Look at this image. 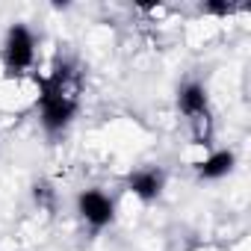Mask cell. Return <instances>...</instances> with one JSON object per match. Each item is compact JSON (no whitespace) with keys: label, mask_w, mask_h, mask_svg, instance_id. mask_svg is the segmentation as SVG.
I'll return each mask as SVG.
<instances>
[{"label":"cell","mask_w":251,"mask_h":251,"mask_svg":"<svg viewBox=\"0 0 251 251\" xmlns=\"http://www.w3.org/2000/svg\"><path fill=\"white\" fill-rule=\"evenodd\" d=\"M233 163H236L233 151H216V154H210L207 160L195 163V172H198V177H201V180H219V177L230 175Z\"/></svg>","instance_id":"6"},{"label":"cell","mask_w":251,"mask_h":251,"mask_svg":"<svg viewBox=\"0 0 251 251\" xmlns=\"http://www.w3.org/2000/svg\"><path fill=\"white\" fill-rule=\"evenodd\" d=\"M201 12H207V15H230L233 6L230 3H219V0H210V3H201Z\"/></svg>","instance_id":"8"},{"label":"cell","mask_w":251,"mask_h":251,"mask_svg":"<svg viewBox=\"0 0 251 251\" xmlns=\"http://www.w3.org/2000/svg\"><path fill=\"white\" fill-rule=\"evenodd\" d=\"M68 74H71L68 65H59L50 80H39V86H42V127L48 133H62L77 112V100L65 89Z\"/></svg>","instance_id":"1"},{"label":"cell","mask_w":251,"mask_h":251,"mask_svg":"<svg viewBox=\"0 0 251 251\" xmlns=\"http://www.w3.org/2000/svg\"><path fill=\"white\" fill-rule=\"evenodd\" d=\"M77 213H80L83 222H89L95 230H100V227H106L115 219V204L100 189H83L77 195Z\"/></svg>","instance_id":"3"},{"label":"cell","mask_w":251,"mask_h":251,"mask_svg":"<svg viewBox=\"0 0 251 251\" xmlns=\"http://www.w3.org/2000/svg\"><path fill=\"white\" fill-rule=\"evenodd\" d=\"M53 195H56V192H53V186H50L48 180H42V183L33 186V198H36L39 207H48V210H50V207H53Z\"/></svg>","instance_id":"7"},{"label":"cell","mask_w":251,"mask_h":251,"mask_svg":"<svg viewBox=\"0 0 251 251\" xmlns=\"http://www.w3.org/2000/svg\"><path fill=\"white\" fill-rule=\"evenodd\" d=\"M36 59V39L30 33V27L24 24H12L3 42V65L9 74H21L33 65Z\"/></svg>","instance_id":"2"},{"label":"cell","mask_w":251,"mask_h":251,"mask_svg":"<svg viewBox=\"0 0 251 251\" xmlns=\"http://www.w3.org/2000/svg\"><path fill=\"white\" fill-rule=\"evenodd\" d=\"M177 106L192 121L207 118V89L201 83H183L180 92H177Z\"/></svg>","instance_id":"5"},{"label":"cell","mask_w":251,"mask_h":251,"mask_svg":"<svg viewBox=\"0 0 251 251\" xmlns=\"http://www.w3.org/2000/svg\"><path fill=\"white\" fill-rule=\"evenodd\" d=\"M163 186H166V175H163L160 169H139V172H133V175L127 177V189H130L136 198H142V201L160 198Z\"/></svg>","instance_id":"4"}]
</instances>
